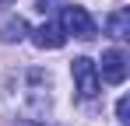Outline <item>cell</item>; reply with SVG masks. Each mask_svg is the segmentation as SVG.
Returning a JSON list of instances; mask_svg holds the SVG:
<instances>
[{"label":"cell","instance_id":"cell-3","mask_svg":"<svg viewBox=\"0 0 130 126\" xmlns=\"http://www.w3.org/2000/svg\"><path fill=\"white\" fill-rule=\"evenodd\" d=\"M130 74V63H127V53L123 49H106L102 53V77L99 81H109V84H123Z\"/></svg>","mask_w":130,"mask_h":126},{"label":"cell","instance_id":"cell-2","mask_svg":"<svg viewBox=\"0 0 130 126\" xmlns=\"http://www.w3.org/2000/svg\"><path fill=\"white\" fill-rule=\"evenodd\" d=\"M70 74H74V91L85 98V102H91L95 95H99V70H95V63L88 60V56H77V60L70 63Z\"/></svg>","mask_w":130,"mask_h":126},{"label":"cell","instance_id":"cell-7","mask_svg":"<svg viewBox=\"0 0 130 126\" xmlns=\"http://www.w3.org/2000/svg\"><path fill=\"white\" fill-rule=\"evenodd\" d=\"M116 116H120V123H127V116H130V98H120V102H116Z\"/></svg>","mask_w":130,"mask_h":126},{"label":"cell","instance_id":"cell-6","mask_svg":"<svg viewBox=\"0 0 130 126\" xmlns=\"http://www.w3.org/2000/svg\"><path fill=\"white\" fill-rule=\"evenodd\" d=\"M25 35H28L25 18H11L7 25H0V39H4V42H21Z\"/></svg>","mask_w":130,"mask_h":126},{"label":"cell","instance_id":"cell-8","mask_svg":"<svg viewBox=\"0 0 130 126\" xmlns=\"http://www.w3.org/2000/svg\"><path fill=\"white\" fill-rule=\"evenodd\" d=\"M0 4H11V0H0Z\"/></svg>","mask_w":130,"mask_h":126},{"label":"cell","instance_id":"cell-1","mask_svg":"<svg viewBox=\"0 0 130 126\" xmlns=\"http://www.w3.org/2000/svg\"><path fill=\"white\" fill-rule=\"evenodd\" d=\"M60 28H63V35H74V39H91L95 35V21L81 4H67L60 11Z\"/></svg>","mask_w":130,"mask_h":126},{"label":"cell","instance_id":"cell-4","mask_svg":"<svg viewBox=\"0 0 130 126\" xmlns=\"http://www.w3.org/2000/svg\"><path fill=\"white\" fill-rule=\"evenodd\" d=\"M32 42H35L39 49H60L67 42V35H63V28H60L56 21H46V25H39V28L32 32Z\"/></svg>","mask_w":130,"mask_h":126},{"label":"cell","instance_id":"cell-5","mask_svg":"<svg viewBox=\"0 0 130 126\" xmlns=\"http://www.w3.org/2000/svg\"><path fill=\"white\" fill-rule=\"evenodd\" d=\"M106 32L112 35V39H130V11L127 7H120V11H112L109 14V21H106Z\"/></svg>","mask_w":130,"mask_h":126}]
</instances>
